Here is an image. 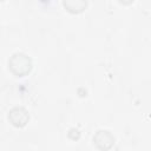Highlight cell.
I'll use <instances>...</instances> for the list:
<instances>
[{"label":"cell","mask_w":151,"mask_h":151,"mask_svg":"<svg viewBox=\"0 0 151 151\" xmlns=\"http://www.w3.org/2000/svg\"><path fill=\"white\" fill-rule=\"evenodd\" d=\"M32 66L31 58L22 52H15L8 59V68L17 77L27 76L31 72Z\"/></svg>","instance_id":"6da1fadb"},{"label":"cell","mask_w":151,"mask_h":151,"mask_svg":"<svg viewBox=\"0 0 151 151\" xmlns=\"http://www.w3.org/2000/svg\"><path fill=\"white\" fill-rule=\"evenodd\" d=\"M8 120L15 127H24L29 120L28 111L22 106L12 107L8 112Z\"/></svg>","instance_id":"7a4b0ae2"},{"label":"cell","mask_w":151,"mask_h":151,"mask_svg":"<svg viewBox=\"0 0 151 151\" xmlns=\"http://www.w3.org/2000/svg\"><path fill=\"white\" fill-rule=\"evenodd\" d=\"M93 145L103 151L110 150L114 144V137L110 131L98 130L93 136Z\"/></svg>","instance_id":"3957f363"},{"label":"cell","mask_w":151,"mask_h":151,"mask_svg":"<svg viewBox=\"0 0 151 151\" xmlns=\"http://www.w3.org/2000/svg\"><path fill=\"white\" fill-rule=\"evenodd\" d=\"M65 9L72 14H79L87 7V0H63Z\"/></svg>","instance_id":"277c9868"},{"label":"cell","mask_w":151,"mask_h":151,"mask_svg":"<svg viewBox=\"0 0 151 151\" xmlns=\"http://www.w3.org/2000/svg\"><path fill=\"white\" fill-rule=\"evenodd\" d=\"M122 5H131L133 2V0H118Z\"/></svg>","instance_id":"5b68a950"},{"label":"cell","mask_w":151,"mask_h":151,"mask_svg":"<svg viewBox=\"0 0 151 151\" xmlns=\"http://www.w3.org/2000/svg\"><path fill=\"white\" fill-rule=\"evenodd\" d=\"M1 1H5V0H1Z\"/></svg>","instance_id":"8992f818"}]
</instances>
